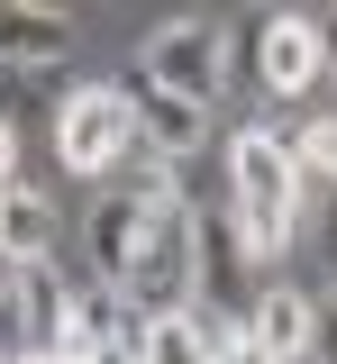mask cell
<instances>
[{
	"label": "cell",
	"mask_w": 337,
	"mask_h": 364,
	"mask_svg": "<svg viewBox=\"0 0 337 364\" xmlns=\"http://www.w3.org/2000/svg\"><path fill=\"white\" fill-rule=\"evenodd\" d=\"M301 164H291V146L274 128H237L228 136V219H237L246 255L264 264V255H283L291 228H301Z\"/></svg>",
	"instance_id": "obj_1"
},
{
	"label": "cell",
	"mask_w": 337,
	"mask_h": 364,
	"mask_svg": "<svg viewBox=\"0 0 337 364\" xmlns=\"http://www.w3.org/2000/svg\"><path fill=\"white\" fill-rule=\"evenodd\" d=\"M119 301H128V318H183L192 310V200L146 210L137 264L119 273Z\"/></svg>",
	"instance_id": "obj_2"
},
{
	"label": "cell",
	"mask_w": 337,
	"mask_h": 364,
	"mask_svg": "<svg viewBox=\"0 0 337 364\" xmlns=\"http://www.w3.org/2000/svg\"><path fill=\"white\" fill-rule=\"evenodd\" d=\"M137 82L173 91V100H192V109H219V91H228V37H219V18H164L137 55Z\"/></svg>",
	"instance_id": "obj_3"
},
{
	"label": "cell",
	"mask_w": 337,
	"mask_h": 364,
	"mask_svg": "<svg viewBox=\"0 0 337 364\" xmlns=\"http://www.w3.org/2000/svg\"><path fill=\"white\" fill-rule=\"evenodd\" d=\"M128 146H137V128H128V100H119V82H82L55 100V164L64 173H119L128 164Z\"/></svg>",
	"instance_id": "obj_4"
},
{
	"label": "cell",
	"mask_w": 337,
	"mask_h": 364,
	"mask_svg": "<svg viewBox=\"0 0 337 364\" xmlns=\"http://www.w3.org/2000/svg\"><path fill=\"white\" fill-rule=\"evenodd\" d=\"M246 73L274 91V100H301L319 82V18L310 9H264L246 28Z\"/></svg>",
	"instance_id": "obj_5"
},
{
	"label": "cell",
	"mask_w": 337,
	"mask_h": 364,
	"mask_svg": "<svg viewBox=\"0 0 337 364\" xmlns=\"http://www.w3.org/2000/svg\"><path fill=\"white\" fill-rule=\"evenodd\" d=\"M119 100H128V128H137V146L155 155V164H192L200 146H210V109H192V100H173V91H155V82H119Z\"/></svg>",
	"instance_id": "obj_6"
},
{
	"label": "cell",
	"mask_w": 337,
	"mask_h": 364,
	"mask_svg": "<svg viewBox=\"0 0 337 364\" xmlns=\"http://www.w3.org/2000/svg\"><path fill=\"white\" fill-rule=\"evenodd\" d=\"M237 346L255 364H310V346H319V301L291 291V282H264L255 310H246V328H237Z\"/></svg>",
	"instance_id": "obj_7"
},
{
	"label": "cell",
	"mask_w": 337,
	"mask_h": 364,
	"mask_svg": "<svg viewBox=\"0 0 337 364\" xmlns=\"http://www.w3.org/2000/svg\"><path fill=\"white\" fill-rule=\"evenodd\" d=\"M73 55V18L37 9V0H0V64L9 73H55Z\"/></svg>",
	"instance_id": "obj_8"
},
{
	"label": "cell",
	"mask_w": 337,
	"mask_h": 364,
	"mask_svg": "<svg viewBox=\"0 0 337 364\" xmlns=\"http://www.w3.org/2000/svg\"><path fill=\"white\" fill-rule=\"evenodd\" d=\"M18 355H64V328H73V291H64V273L55 264H18Z\"/></svg>",
	"instance_id": "obj_9"
},
{
	"label": "cell",
	"mask_w": 337,
	"mask_h": 364,
	"mask_svg": "<svg viewBox=\"0 0 337 364\" xmlns=\"http://www.w3.org/2000/svg\"><path fill=\"white\" fill-rule=\"evenodd\" d=\"M82 237H92V273L119 291V273L137 264V237H146V210L128 200V191H100L92 200V219H82Z\"/></svg>",
	"instance_id": "obj_10"
},
{
	"label": "cell",
	"mask_w": 337,
	"mask_h": 364,
	"mask_svg": "<svg viewBox=\"0 0 337 364\" xmlns=\"http://www.w3.org/2000/svg\"><path fill=\"white\" fill-rule=\"evenodd\" d=\"M0 255H18V264H46L55 255V200L37 182H9L0 191Z\"/></svg>",
	"instance_id": "obj_11"
},
{
	"label": "cell",
	"mask_w": 337,
	"mask_h": 364,
	"mask_svg": "<svg viewBox=\"0 0 337 364\" xmlns=\"http://www.w3.org/2000/svg\"><path fill=\"white\" fill-rule=\"evenodd\" d=\"M137 364H210V346H200L192 310H183V318H146V346H137Z\"/></svg>",
	"instance_id": "obj_12"
},
{
	"label": "cell",
	"mask_w": 337,
	"mask_h": 364,
	"mask_svg": "<svg viewBox=\"0 0 337 364\" xmlns=\"http://www.w3.org/2000/svg\"><path fill=\"white\" fill-rule=\"evenodd\" d=\"M291 164H301V182H337V109H319V119H301V136H283Z\"/></svg>",
	"instance_id": "obj_13"
},
{
	"label": "cell",
	"mask_w": 337,
	"mask_h": 364,
	"mask_svg": "<svg viewBox=\"0 0 337 364\" xmlns=\"http://www.w3.org/2000/svg\"><path fill=\"white\" fill-rule=\"evenodd\" d=\"M9 182H18V128L0 119V191H9Z\"/></svg>",
	"instance_id": "obj_14"
},
{
	"label": "cell",
	"mask_w": 337,
	"mask_h": 364,
	"mask_svg": "<svg viewBox=\"0 0 337 364\" xmlns=\"http://www.w3.org/2000/svg\"><path fill=\"white\" fill-rule=\"evenodd\" d=\"M310 355H328V364H337V301H319V346H310Z\"/></svg>",
	"instance_id": "obj_15"
},
{
	"label": "cell",
	"mask_w": 337,
	"mask_h": 364,
	"mask_svg": "<svg viewBox=\"0 0 337 364\" xmlns=\"http://www.w3.org/2000/svg\"><path fill=\"white\" fill-rule=\"evenodd\" d=\"M319 73H337V18H319Z\"/></svg>",
	"instance_id": "obj_16"
},
{
	"label": "cell",
	"mask_w": 337,
	"mask_h": 364,
	"mask_svg": "<svg viewBox=\"0 0 337 364\" xmlns=\"http://www.w3.org/2000/svg\"><path fill=\"white\" fill-rule=\"evenodd\" d=\"M18 301V255H0V310Z\"/></svg>",
	"instance_id": "obj_17"
},
{
	"label": "cell",
	"mask_w": 337,
	"mask_h": 364,
	"mask_svg": "<svg viewBox=\"0 0 337 364\" xmlns=\"http://www.w3.org/2000/svg\"><path fill=\"white\" fill-rule=\"evenodd\" d=\"M9 364H55V355H9Z\"/></svg>",
	"instance_id": "obj_18"
},
{
	"label": "cell",
	"mask_w": 337,
	"mask_h": 364,
	"mask_svg": "<svg viewBox=\"0 0 337 364\" xmlns=\"http://www.w3.org/2000/svg\"><path fill=\"white\" fill-rule=\"evenodd\" d=\"M0 364H9V355H0Z\"/></svg>",
	"instance_id": "obj_19"
}]
</instances>
